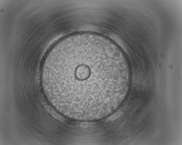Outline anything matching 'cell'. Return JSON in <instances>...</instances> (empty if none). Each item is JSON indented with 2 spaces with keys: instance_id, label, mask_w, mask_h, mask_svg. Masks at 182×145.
<instances>
[{
  "instance_id": "cell-1",
  "label": "cell",
  "mask_w": 182,
  "mask_h": 145,
  "mask_svg": "<svg viewBox=\"0 0 182 145\" xmlns=\"http://www.w3.org/2000/svg\"><path fill=\"white\" fill-rule=\"evenodd\" d=\"M115 53L90 41L67 43L47 59L41 71L50 99L71 117L101 115L116 103L119 78L126 75Z\"/></svg>"
}]
</instances>
